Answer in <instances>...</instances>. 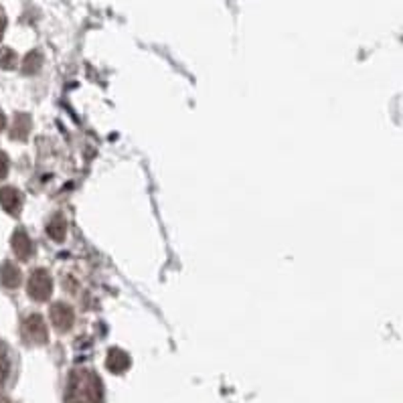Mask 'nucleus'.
<instances>
[{
	"mask_svg": "<svg viewBox=\"0 0 403 403\" xmlns=\"http://www.w3.org/2000/svg\"><path fill=\"white\" fill-rule=\"evenodd\" d=\"M41 63H43V59H41V55L37 53V51H32V53H29L27 57H25V61H23V71L25 73H37L39 71V67H41Z\"/></svg>",
	"mask_w": 403,
	"mask_h": 403,
	"instance_id": "f8f14e48",
	"label": "nucleus"
},
{
	"mask_svg": "<svg viewBox=\"0 0 403 403\" xmlns=\"http://www.w3.org/2000/svg\"><path fill=\"white\" fill-rule=\"evenodd\" d=\"M47 231L49 235L55 240V242H59V240H63L65 235V221L63 217H59V215H55L53 217V221L47 225Z\"/></svg>",
	"mask_w": 403,
	"mask_h": 403,
	"instance_id": "9d476101",
	"label": "nucleus"
},
{
	"mask_svg": "<svg viewBox=\"0 0 403 403\" xmlns=\"http://www.w3.org/2000/svg\"><path fill=\"white\" fill-rule=\"evenodd\" d=\"M106 367L112 373H124L130 367L128 355L120 349H112L108 353V359H106Z\"/></svg>",
	"mask_w": 403,
	"mask_h": 403,
	"instance_id": "0eeeda50",
	"label": "nucleus"
},
{
	"mask_svg": "<svg viewBox=\"0 0 403 403\" xmlns=\"http://www.w3.org/2000/svg\"><path fill=\"white\" fill-rule=\"evenodd\" d=\"M27 290H29V296H31L32 300L43 302V300H47L49 296H51V292H53V280L49 278L45 270H37L29 278Z\"/></svg>",
	"mask_w": 403,
	"mask_h": 403,
	"instance_id": "f03ea898",
	"label": "nucleus"
},
{
	"mask_svg": "<svg viewBox=\"0 0 403 403\" xmlns=\"http://www.w3.org/2000/svg\"><path fill=\"white\" fill-rule=\"evenodd\" d=\"M11 373V356H8V349L0 342V385L6 381Z\"/></svg>",
	"mask_w": 403,
	"mask_h": 403,
	"instance_id": "9b49d317",
	"label": "nucleus"
},
{
	"mask_svg": "<svg viewBox=\"0 0 403 403\" xmlns=\"http://www.w3.org/2000/svg\"><path fill=\"white\" fill-rule=\"evenodd\" d=\"M51 321L59 330H67L73 324V310L65 304H55L51 308Z\"/></svg>",
	"mask_w": 403,
	"mask_h": 403,
	"instance_id": "39448f33",
	"label": "nucleus"
},
{
	"mask_svg": "<svg viewBox=\"0 0 403 403\" xmlns=\"http://www.w3.org/2000/svg\"><path fill=\"white\" fill-rule=\"evenodd\" d=\"M23 337L32 342V345H43L47 342V328L45 323L39 314H31L25 323H23Z\"/></svg>",
	"mask_w": 403,
	"mask_h": 403,
	"instance_id": "7ed1b4c3",
	"label": "nucleus"
},
{
	"mask_svg": "<svg viewBox=\"0 0 403 403\" xmlns=\"http://www.w3.org/2000/svg\"><path fill=\"white\" fill-rule=\"evenodd\" d=\"M4 126H6V116L0 112V132L4 130Z\"/></svg>",
	"mask_w": 403,
	"mask_h": 403,
	"instance_id": "dca6fc26",
	"label": "nucleus"
},
{
	"mask_svg": "<svg viewBox=\"0 0 403 403\" xmlns=\"http://www.w3.org/2000/svg\"><path fill=\"white\" fill-rule=\"evenodd\" d=\"M13 249H15V254L20 259L31 258L32 245H31V240H29V235H27V231L16 229L15 233H13Z\"/></svg>",
	"mask_w": 403,
	"mask_h": 403,
	"instance_id": "423d86ee",
	"label": "nucleus"
},
{
	"mask_svg": "<svg viewBox=\"0 0 403 403\" xmlns=\"http://www.w3.org/2000/svg\"><path fill=\"white\" fill-rule=\"evenodd\" d=\"M8 175V156L4 152H0V180Z\"/></svg>",
	"mask_w": 403,
	"mask_h": 403,
	"instance_id": "4468645a",
	"label": "nucleus"
},
{
	"mask_svg": "<svg viewBox=\"0 0 403 403\" xmlns=\"http://www.w3.org/2000/svg\"><path fill=\"white\" fill-rule=\"evenodd\" d=\"M4 29H6V16H4V13L0 11V37H2Z\"/></svg>",
	"mask_w": 403,
	"mask_h": 403,
	"instance_id": "2eb2a0df",
	"label": "nucleus"
},
{
	"mask_svg": "<svg viewBox=\"0 0 403 403\" xmlns=\"http://www.w3.org/2000/svg\"><path fill=\"white\" fill-rule=\"evenodd\" d=\"M0 205L6 213L18 215V211L23 207V194L18 193L15 187H4L0 189Z\"/></svg>",
	"mask_w": 403,
	"mask_h": 403,
	"instance_id": "20e7f679",
	"label": "nucleus"
},
{
	"mask_svg": "<svg viewBox=\"0 0 403 403\" xmlns=\"http://www.w3.org/2000/svg\"><path fill=\"white\" fill-rule=\"evenodd\" d=\"M0 282L6 286V288H16L20 284V270L16 268L15 264L11 261H4L0 266Z\"/></svg>",
	"mask_w": 403,
	"mask_h": 403,
	"instance_id": "6e6552de",
	"label": "nucleus"
},
{
	"mask_svg": "<svg viewBox=\"0 0 403 403\" xmlns=\"http://www.w3.org/2000/svg\"><path fill=\"white\" fill-rule=\"evenodd\" d=\"M16 65L15 51L11 49H0V67L2 69H13Z\"/></svg>",
	"mask_w": 403,
	"mask_h": 403,
	"instance_id": "ddd939ff",
	"label": "nucleus"
},
{
	"mask_svg": "<svg viewBox=\"0 0 403 403\" xmlns=\"http://www.w3.org/2000/svg\"><path fill=\"white\" fill-rule=\"evenodd\" d=\"M65 403H104V388L94 371L78 369L69 375Z\"/></svg>",
	"mask_w": 403,
	"mask_h": 403,
	"instance_id": "f257e3e1",
	"label": "nucleus"
},
{
	"mask_svg": "<svg viewBox=\"0 0 403 403\" xmlns=\"http://www.w3.org/2000/svg\"><path fill=\"white\" fill-rule=\"evenodd\" d=\"M29 130H31V118L25 116V113H18L15 118V124H13V130H11V136L15 140H25L29 136Z\"/></svg>",
	"mask_w": 403,
	"mask_h": 403,
	"instance_id": "1a4fd4ad",
	"label": "nucleus"
},
{
	"mask_svg": "<svg viewBox=\"0 0 403 403\" xmlns=\"http://www.w3.org/2000/svg\"><path fill=\"white\" fill-rule=\"evenodd\" d=\"M0 403H11L8 399H4V397H0Z\"/></svg>",
	"mask_w": 403,
	"mask_h": 403,
	"instance_id": "f3484780",
	"label": "nucleus"
}]
</instances>
